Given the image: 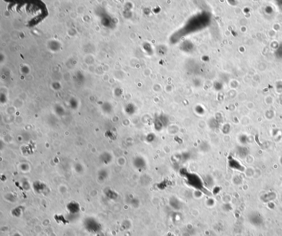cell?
Instances as JSON below:
<instances>
[{"mask_svg":"<svg viewBox=\"0 0 282 236\" xmlns=\"http://www.w3.org/2000/svg\"><path fill=\"white\" fill-rule=\"evenodd\" d=\"M85 227L90 232L96 233L100 230V225L92 218L87 219L85 222Z\"/></svg>","mask_w":282,"mask_h":236,"instance_id":"1","label":"cell"},{"mask_svg":"<svg viewBox=\"0 0 282 236\" xmlns=\"http://www.w3.org/2000/svg\"><path fill=\"white\" fill-rule=\"evenodd\" d=\"M67 209L70 213L76 214L79 213L80 210V206L78 203L75 201H72L67 204Z\"/></svg>","mask_w":282,"mask_h":236,"instance_id":"2","label":"cell"},{"mask_svg":"<svg viewBox=\"0 0 282 236\" xmlns=\"http://www.w3.org/2000/svg\"><path fill=\"white\" fill-rule=\"evenodd\" d=\"M34 188L36 191L39 193H41L44 191V190L45 189L46 186L44 184L40 181H36L34 184Z\"/></svg>","mask_w":282,"mask_h":236,"instance_id":"3","label":"cell"},{"mask_svg":"<svg viewBox=\"0 0 282 236\" xmlns=\"http://www.w3.org/2000/svg\"><path fill=\"white\" fill-rule=\"evenodd\" d=\"M101 157V161L104 163L105 164H106L107 165L111 160V155L108 153H104L103 154H102L100 156Z\"/></svg>","mask_w":282,"mask_h":236,"instance_id":"4","label":"cell"},{"mask_svg":"<svg viewBox=\"0 0 282 236\" xmlns=\"http://www.w3.org/2000/svg\"><path fill=\"white\" fill-rule=\"evenodd\" d=\"M107 176V173L105 172L104 170H102L99 174V177L102 178V179H104L105 178H106Z\"/></svg>","mask_w":282,"mask_h":236,"instance_id":"5","label":"cell"}]
</instances>
